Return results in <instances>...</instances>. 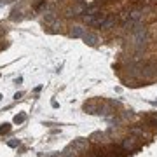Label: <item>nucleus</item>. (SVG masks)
Wrapping results in <instances>:
<instances>
[{"mask_svg":"<svg viewBox=\"0 0 157 157\" xmlns=\"http://www.w3.org/2000/svg\"><path fill=\"white\" fill-rule=\"evenodd\" d=\"M84 35H86V30L82 26H73L72 28V37L78 39V37H84Z\"/></svg>","mask_w":157,"mask_h":157,"instance_id":"f257e3e1","label":"nucleus"},{"mask_svg":"<svg viewBox=\"0 0 157 157\" xmlns=\"http://www.w3.org/2000/svg\"><path fill=\"white\" fill-rule=\"evenodd\" d=\"M84 40L87 42V44L93 45V44H96V40H98V39H96V35H93V33H86L84 35Z\"/></svg>","mask_w":157,"mask_h":157,"instance_id":"f03ea898","label":"nucleus"},{"mask_svg":"<svg viewBox=\"0 0 157 157\" xmlns=\"http://www.w3.org/2000/svg\"><path fill=\"white\" fill-rule=\"evenodd\" d=\"M11 131V124H2L0 126V135H7Z\"/></svg>","mask_w":157,"mask_h":157,"instance_id":"7ed1b4c3","label":"nucleus"},{"mask_svg":"<svg viewBox=\"0 0 157 157\" xmlns=\"http://www.w3.org/2000/svg\"><path fill=\"white\" fill-rule=\"evenodd\" d=\"M25 119H26V115H25V113H19V115H16V117H14V122L21 124V122H25Z\"/></svg>","mask_w":157,"mask_h":157,"instance_id":"20e7f679","label":"nucleus"},{"mask_svg":"<svg viewBox=\"0 0 157 157\" xmlns=\"http://www.w3.org/2000/svg\"><path fill=\"white\" fill-rule=\"evenodd\" d=\"M84 145H86V143H84V141H82V140H78V141H75V143H73V150H75V148H84Z\"/></svg>","mask_w":157,"mask_h":157,"instance_id":"39448f33","label":"nucleus"},{"mask_svg":"<svg viewBox=\"0 0 157 157\" xmlns=\"http://www.w3.org/2000/svg\"><path fill=\"white\" fill-rule=\"evenodd\" d=\"M0 100H2V94H0Z\"/></svg>","mask_w":157,"mask_h":157,"instance_id":"423d86ee","label":"nucleus"}]
</instances>
